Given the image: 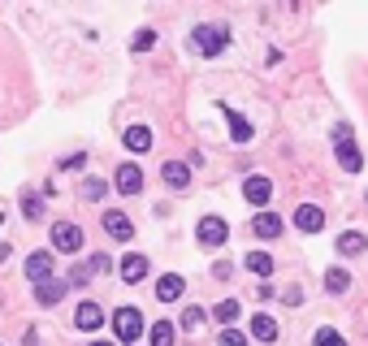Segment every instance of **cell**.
I'll list each match as a JSON object with an SVG mask.
<instances>
[{"label":"cell","instance_id":"cell-1","mask_svg":"<svg viewBox=\"0 0 368 346\" xmlns=\"http://www.w3.org/2000/svg\"><path fill=\"white\" fill-rule=\"evenodd\" d=\"M334 152H338V164H342L347 173H359V169H364V156H359L355 135H351V126H347V122H338V126H334Z\"/></svg>","mask_w":368,"mask_h":346},{"label":"cell","instance_id":"cell-2","mask_svg":"<svg viewBox=\"0 0 368 346\" xmlns=\"http://www.w3.org/2000/svg\"><path fill=\"white\" fill-rule=\"evenodd\" d=\"M195 238H199V247H208V251L226 247V243H230V225H226V216H204V221L195 225Z\"/></svg>","mask_w":368,"mask_h":346},{"label":"cell","instance_id":"cell-3","mask_svg":"<svg viewBox=\"0 0 368 346\" xmlns=\"http://www.w3.org/2000/svg\"><path fill=\"white\" fill-rule=\"evenodd\" d=\"M191 43H195V52H204V56H217V52H226L230 31H226V26H195V31H191Z\"/></svg>","mask_w":368,"mask_h":346},{"label":"cell","instance_id":"cell-4","mask_svg":"<svg viewBox=\"0 0 368 346\" xmlns=\"http://www.w3.org/2000/svg\"><path fill=\"white\" fill-rule=\"evenodd\" d=\"M52 251H61V256L83 251V229L74 221H57V225H52Z\"/></svg>","mask_w":368,"mask_h":346},{"label":"cell","instance_id":"cell-5","mask_svg":"<svg viewBox=\"0 0 368 346\" xmlns=\"http://www.w3.org/2000/svg\"><path fill=\"white\" fill-rule=\"evenodd\" d=\"M113 333H117V342H139V333H143L139 308H117L113 312Z\"/></svg>","mask_w":368,"mask_h":346},{"label":"cell","instance_id":"cell-6","mask_svg":"<svg viewBox=\"0 0 368 346\" xmlns=\"http://www.w3.org/2000/svg\"><path fill=\"white\" fill-rule=\"evenodd\" d=\"M113 187H117L122 195H139V191H143V169L126 160V164H122V169L113 173Z\"/></svg>","mask_w":368,"mask_h":346},{"label":"cell","instance_id":"cell-7","mask_svg":"<svg viewBox=\"0 0 368 346\" xmlns=\"http://www.w3.org/2000/svg\"><path fill=\"white\" fill-rule=\"evenodd\" d=\"M295 229H303V234H317V229H325V212H321L317 204L295 208Z\"/></svg>","mask_w":368,"mask_h":346},{"label":"cell","instance_id":"cell-8","mask_svg":"<svg viewBox=\"0 0 368 346\" xmlns=\"http://www.w3.org/2000/svg\"><path fill=\"white\" fill-rule=\"evenodd\" d=\"M65 285H70V281H57V277L39 281V285H35V303H39V308H57L61 295H65Z\"/></svg>","mask_w":368,"mask_h":346},{"label":"cell","instance_id":"cell-9","mask_svg":"<svg viewBox=\"0 0 368 346\" xmlns=\"http://www.w3.org/2000/svg\"><path fill=\"white\" fill-rule=\"evenodd\" d=\"M74 325H78L83 333H95V329L104 325V312H100V303L83 299V303H78V312H74Z\"/></svg>","mask_w":368,"mask_h":346},{"label":"cell","instance_id":"cell-10","mask_svg":"<svg viewBox=\"0 0 368 346\" xmlns=\"http://www.w3.org/2000/svg\"><path fill=\"white\" fill-rule=\"evenodd\" d=\"M243 195H247V204H269L273 199V182L260 178V173H251V178L243 182Z\"/></svg>","mask_w":368,"mask_h":346},{"label":"cell","instance_id":"cell-11","mask_svg":"<svg viewBox=\"0 0 368 346\" xmlns=\"http://www.w3.org/2000/svg\"><path fill=\"white\" fill-rule=\"evenodd\" d=\"M26 277L39 285V281H48L52 277V251H31L26 256Z\"/></svg>","mask_w":368,"mask_h":346},{"label":"cell","instance_id":"cell-12","mask_svg":"<svg viewBox=\"0 0 368 346\" xmlns=\"http://www.w3.org/2000/svg\"><path fill=\"white\" fill-rule=\"evenodd\" d=\"M182 290H186V281H182L178 273H165L161 281H156V299H161V303H178Z\"/></svg>","mask_w":368,"mask_h":346},{"label":"cell","instance_id":"cell-13","mask_svg":"<svg viewBox=\"0 0 368 346\" xmlns=\"http://www.w3.org/2000/svg\"><path fill=\"white\" fill-rule=\"evenodd\" d=\"M221 117H226V126H230V139H234V143H251V122L243 117V112H234V108H226V104H221Z\"/></svg>","mask_w":368,"mask_h":346},{"label":"cell","instance_id":"cell-14","mask_svg":"<svg viewBox=\"0 0 368 346\" xmlns=\"http://www.w3.org/2000/svg\"><path fill=\"white\" fill-rule=\"evenodd\" d=\"M104 229H109L113 238H135V221H130L126 212H117V208L104 212Z\"/></svg>","mask_w":368,"mask_h":346},{"label":"cell","instance_id":"cell-15","mask_svg":"<svg viewBox=\"0 0 368 346\" xmlns=\"http://www.w3.org/2000/svg\"><path fill=\"white\" fill-rule=\"evenodd\" d=\"M251 229H256V238H278L282 234V216L278 212H256L251 216Z\"/></svg>","mask_w":368,"mask_h":346},{"label":"cell","instance_id":"cell-16","mask_svg":"<svg viewBox=\"0 0 368 346\" xmlns=\"http://www.w3.org/2000/svg\"><path fill=\"white\" fill-rule=\"evenodd\" d=\"M161 178H165V187H174V191H186V187H191V169H186L182 160H169V164L161 169Z\"/></svg>","mask_w":368,"mask_h":346},{"label":"cell","instance_id":"cell-17","mask_svg":"<svg viewBox=\"0 0 368 346\" xmlns=\"http://www.w3.org/2000/svg\"><path fill=\"white\" fill-rule=\"evenodd\" d=\"M251 337H256V342H273V337H278V320L265 316V312H256V316H251Z\"/></svg>","mask_w":368,"mask_h":346},{"label":"cell","instance_id":"cell-18","mask_svg":"<svg viewBox=\"0 0 368 346\" xmlns=\"http://www.w3.org/2000/svg\"><path fill=\"white\" fill-rule=\"evenodd\" d=\"M325 290H330V295H347V290H351V273H347L342 264H334V268L325 273Z\"/></svg>","mask_w":368,"mask_h":346},{"label":"cell","instance_id":"cell-19","mask_svg":"<svg viewBox=\"0 0 368 346\" xmlns=\"http://www.w3.org/2000/svg\"><path fill=\"white\" fill-rule=\"evenodd\" d=\"M243 264H247L260 281H265V277L273 273V256H269V251H247V260H243Z\"/></svg>","mask_w":368,"mask_h":346},{"label":"cell","instance_id":"cell-20","mask_svg":"<svg viewBox=\"0 0 368 346\" xmlns=\"http://www.w3.org/2000/svg\"><path fill=\"white\" fill-rule=\"evenodd\" d=\"M364 247H368V238L359 234V229H347V234H338V251H342V256H359Z\"/></svg>","mask_w":368,"mask_h":346},{"label":"cell","instance_id":"cell-21","mask_svg":"<svg viewBox=\"0 0 368 346\" xmlns=\"http://www.w3.org/2000/svg\"><path fill=\"white\" fill-rule=\"evenodd\" d=\"M122 139H126L130 152H147V147H152V130H147V126H130Z\"/></svg>","mask_w":368,"mask_h":346},{"label":"cell","instance_id":"cell-22","mask_svg":"<svg viewBox=\"0 0 368 346\" xmlns=\"http://www.w3.org/2000/svg\"><path fill=\"white\" fill-rule=\"evenodd\" d=\"M122 277H126L130 285L143 281V277H147V260H143V256H126V260H122Z\"/></svg>","mask_w":368,"mask_h":346},{"label":"cell","instance_id":"cell-23","mask_svg":"<svg viewBox=\"0 0 368 346\" xmlns=\"http://www.w3.org/2000/svg\"><path fill=\"white\" fill-rule=\"evenodd\" d=\"M147 337H152V346H174V325L169 320H156L147 329Z\"/></svg>","mask_w":368,"mask_h":346},{"label":"cell","instance_id":"cell-24","mask_svg":"<svg viewBox=\"0 0 368 346\" xmlns=\"http://www.w3.org/2000/svg\"><path fill=\"white\" fill-rule=\"evenodd\" d=\"M22 212H26V221H39V216H43V199H39L35 191H26V195H22Z\"/></svg>","mask_w":368,"mask_h":346},{"label":"cell","instance_id":"cell-25","mask_svg":"<svg viewBox=\"0 0 368 346\" xmlns=\"http://www.w3.org/2000/svg\"><path fill=\"white\" fill-rule=\"evenodd\" d=\"M238 312H243V308H238L234 299H226V303H217V308H213V316H217L221 325H234V320H238Z\"/></svg>","mask_w":368,"mask_h":346},{"label":"cell","instance_id":"cell-26","mask_svg":"<svg viewBox=\"0 0 368 346\" xmlns=\"http://www.w3.org/2000/svg\"><path fill=\"white\" fill-rule=\"evenodd\" d=\"M312 346H347V337L338 329H317V342H312Z\"/></svg>","mask_w":368,"mask_h":346},{"label":"cell","instance_id":"cell-27","mask_svg":"<svg viewBox=\"0 0 368 346\" xmlns=\"http://www.w3.org/2000/svg\"><path fill=\"white\" fill-rule=\"evenodd\" d=\"M104 191H109V187H104L100 178H87V182H83V199H91V204H95V199H104Z\"/></svg>","mask_w":368,"mask_h":346},{"label":"cell","instance_id":"cell-28","mask_svg":"<svg viewBox=\"0 0 368 346\" xmlns=\"http://www.w3.org/2000/svg\"><path fill=\"white\" fill-rule=\"evenodd\" d=\"M178 325H182V329H199V325H204V312H199V308H182V320H178Z\"/></svg>","mask_w":368,"mask_h":346},{"label":"cell","instance_id":"cell-29","mask_svg":"<svg viewBox=\"0 0 368 346\" xmlns=\"http://www.w3.org/2000/svg\"><path fill=\"white\" fill-rule=\"evenodd\" d=\"M217 346H247V337H243L238 329H221V337H217Z\"/></svg>","mask_w":368,"mask_h":346},{"label":"cell","instance_id":"cell-30","mask_svg":"<svg viewBox=\"0 0 368 346\" xmlns=\"http://www.w3.org/2000/svg\"><path fill=\"white\" fill-rule=\"evenodd\" d=\"M152 43H156V31H139V35H135V43H130V48H135V52H147V48H152Z\"/></svg>","mask_w":368,"mask_h":346},{"label":"cell","instance_id":"cell-31","mask_svg":"<svg viewBox=\"0 0 368 346\" xmlns=\"http://www.w3.org/2000/svg\"><path fill=\"white\" fill-rule=\"evenodd\" d=\"M87 268H91V273H109V268H113V260H109V256H91V260H87Z\"/></svg>","mask_w":368,"mask_h":346},{"label":"cell","instance_id":"cell-32","mask_svg":"<svg viewBox=\"0 0 368 346\" xmlns=\"http://www.w3.org/2000/svg\"><path fill=\"white\" fill-rule=\"evenodd\" d=\"M282 299H286L290 308H299V303H303V290H299V285H290V290H282Z\"/></svg>","mask_w":368,"mask_h":346},{"label":"cell","instance_id":"cell-33","mask_svg":"<svg viewBox=\"0 0 368 346\" xmlns=\"http://www.w3.org/2000/svg\"><path fill=\"white\" fill-rule=\"evenodd\" d=\"M234 268H230V260H221V264H213V277H230Z\"/></svg>","mask_w":368,"mask_h":346},{"label":"cell","instance_id":"cell-34","mask_svg":"<svg viewBox=\"0 0 368 346\" xmlns=\"http://www.w3.org/2000/svg\"><path fill=\"white\" fill-rule=\"evenodd\" d=\"M87 346H113V342H87Z\"/></svg>","mask_w":368,"mask_h":346},{"label":"cell","instance_id":"cell-35","mask_svg":"<svg viewBox=\"0 0 368 346\" xmlns=\"http://www.w3.org/2000/svg\"><path fill=\"white\" fill-rule=\"evenodd\" d=\"M0 225H5V212H0Z\"/></svg>","mask_w":368,"mask_h":346}]
</instances>
